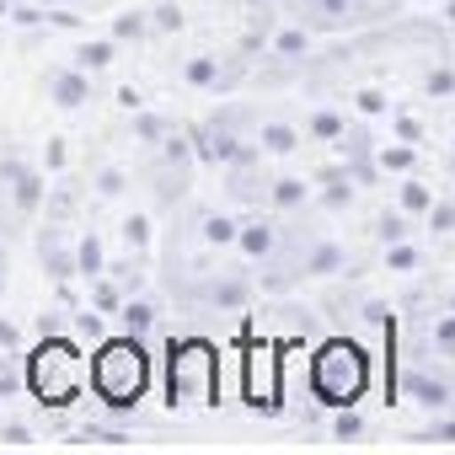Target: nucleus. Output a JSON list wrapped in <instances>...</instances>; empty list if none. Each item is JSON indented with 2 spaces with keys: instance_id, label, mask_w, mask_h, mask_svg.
I'll use <instances>...</instances> for the list:
<instances>
[{
  "instance_id": "9d476101",
  "label": "nucleus",
  "mask_w": 455,
  "mask_h": 455,
  "mask_svg": "<svg viewBox=\"0 0 455 455\" xmlns=\"http://www.w3.org/2000/svg\"><path fill=\"white\" fill-rule=\"evenodd\" d=\"M402 391L418 402V407H450V380H439V375H428V370H407L402 375Z\"/></svg>"
},
{
  "instance_id": "c756f323",
  "label": "nucleus",
  "mask_w": 455,
  "mask_h": 455,
  "mask_svg": "<svg viewBox=\"0 0 455 455\" xmlns=\"http://www.w3.org/2000/svg\"><path fill=\"white\" fill-rule=\"evenodd\" d=\"M150 28H156V22H150L145 12H124V17H113V38H129V44H134V38H145Z\"/></svg>"
},
{
  "instance_id": "423d86ee",
  "label": "nucleus",
  "mask_w": 455,
  "mask_h": 455,
  "mask_svg": "<svg viewBox=\"0 0 455 455\" xmlns=\"http://www.w3.org/2000/svg\"><path fill=\"white\" fill-rule=\"evenodd\" d=\"M188 140H193V156H198L204 166H231V161H236V150H242V140L231 134V124H220V118L193 124V129H188Z\"/></svg>"
},
{
  "instance_id": "f3484780",
  "label": "nucleus",
  "mask_w": 455,
  "mask_h": 455,
  "mask_svg": "<svg viewBox=\"0 0 455 455\" xmlns=\"http://www.w3.org/2000/svg\"><path fill=\"white\" fill-rule=\"evenodd\" d=\"M124 300H129V295H124V284H118V279H108V274H97V279H92V306H97L102 316H118V311H124Z\"/></svg>"
},
{
  "instance_id": "37998d69",
  "label": "nucleus",
  "mask_w": 455,
  "mask_h": 455,
  "mask_svg": "<svg viewBox=\"0 0 455 455\" xmlns=\"http://www.w3.org/2000/svg\"><path fill=\"white\" fill-rule=\"evenodd\" d=\"M396 140H407V145H423V124L402 113V118H396Z\"/></svg>"
},
{
  "instance_id": "f8f14e48",
  "label": "nucleus",
  "mask_w": 455,
  "mask_h": 455,
  "mask_svg": "<svg viewBox=\"0 0 455 455\" xmlns=\"http://www.w3.org/2000/svg\"><path fill=\"white\" fill-rule=\"evenodd\" d=\"M247 295H252V290H247V279H209V284L198 290V300H204V306H214V311H242V306H247Z\"/></svg>"
},
{
  "instance_id": "ea45409f",
  "label": "nucleus",
  "mask_w": 455,
  "mask_h": 455,
  "mask_svg": "<svg viewBox=\"0 0 455 455\" xmlns=\"http://www.w3.org/2000/svg\"><path fill=\"white\" fill-rule=\"evenodd\" d=\"M428 231H439V236L455 231V204H439V198H434V209H428Z\"/></svg>"
},
{
  "instance_id": "473e14b6",
  "label": "nucleus",
  "mask_w": 455,
  "mask_h": 455,
  "mask_svg": "<svg viewBox=\"0 0 455 455\" xmlns=\"http://www.w3.org/2000/svg\"><path fill=\"white\" fill-rule=\"evenodd\" d=\"M386 268H391V274H412V268H418V247L391 242V247H386Z\"/></svg>"
},
{
  "instance_id": "6e6d98bb",
  "label": "nucleus",
  "mask_w": 455,
  "mask_h": 455,
  "mask_svg": "<svg viewBox=\"0 0 455 455\" xmlns=\"http://www.w3.org/2000/svg\"><path fill=\"white\" fill-rule=\"evenodd\" d=\"M450 306H455V300H450Z\"/></svg>"
},
{
  "instance_id": "6e6552de",
  "label": "nucleus",
  "mask_w": 455,
  "mask_h": 455,
  "mask_svg": "<svg viewBox=\"0 0 455 455\" xmlns=\"http://www.w3.org/2000/svg\"><path fill=\"white\" fill-rule=\"evenodd\" d=\"M38 263L49 268V279H54V284H70V279H76V247L65 242L60 220H49L44 231H38Z\"/></svg>"
},
{
  "instance_id": "de8ad7c7",
  "label": "nucleus",
  "mask_w": 455,
  "mask_h": 455,
  "mask_svg": "<svg viewBox=\"0 0 455 455\" xmlns=\"http://www.w3.org/2000/svg\"><path fill=\"white\" fill-rule=\"evenodd\" d=\"M359 113H370V118L386 113V97H380V92H359Z\"/></svg>"
},
{
  "instance_id": "5fc2aeb1",
  "label": "nucleus",
  "mask_w": 455,
  "mask_h": 455,
  "mask_svg": "<svg viewBox=\"0 0 455 455\" xmlns=\"http://www.w3.org/2000/svg\"><path fill=\"white\" fill-rule=\"evenodd\" d=\"M0 290H6V263H0Z\"/></svg>"
},
{
  "instance_id": "7ed1b4c3",
  "label": "nucleus",
  "mask_w": 455,
  "mask_h": 455,
  "mask_svg": "<svg viewBox=\"0 0 455 455\" xmlns=\"http://www.w3.org/2000/svg\"><path fill=\"white\" fill-rule=\"evenodd\" d=\"M370 391V348H359L354 338H327L311 354V396L322 407H359V396Z\"/></svg>"
},
{
  "instance_id": "8fccbe9b",
  "label": "nucleus",
  "mask_w": 455,
  "mask_h": 455,
  "mask_svg": "<svg viewBox=\"0 0 455 455\" xmlns=\"http://www.w3.org/2000/svg\"><path fill=\"white\" fill-rule=\"evenodd\" d=\"M322 17H348V0H316Z\"/></svg>"
},
{
  "instance_id": "4c0bfd02",
  "label": "nucleus",
  "mask_w": 455,
  "mask_h": 455,
  "mask_svg": "<svg viewBox=\"0 0 455 455\" xmlns=\"http://www.w3.org/2000/svg\"><path fill=\"white\" fill-rule=\"evenodd\" d=\"M423 92H428V97H450V92H455V70H428V76H423Z\"/></svg>"
},
{
  "instance_id": "72a5a7b5",
  "label": "nucleus",
  "mask_w": 455,
  "mask_h": 455,
  "mask_svg": "<svg viewBox=\"0 0 455 455\" xmlns=\"http://www.w3.org/2000/svg\"><path fill=\"white\" fill-rule=\"evenodd\" d=\"M44 209H49V220H60V225H65V220L76 214V193H70V188H54V193L44 198Z\"/></svg>"
},
{
  "instance_id": "864d4df0",
  "label": "nucleus",
  "mask_w": 455,
  "mask_h": 455,
  "mask_svg": "<svg viewBox=\"0 0 455 455\" xmlns=\"http://www.w3.org/2000/svg\"><path fill=\"white\" fill-rule=\"evenodd\" d=\"M444 17H450V22H455V0H450V6H444Z\"/></svg>"
},
{
  "instance_id": "49530a36",
  "label": "nucleus",
  "mask_w": 455,
  "mask_h": 455,
  "mask_svg": "<svg viewBox=\"0 0 455 455\" xmlns=\"http://www.w3.org/2000/svg\"><path fill=\"white\" fill-rule=\"evenodd\" d=\"M364 322H370V327H391V311H386V300H370V306H364Z\"/></svg>"
},
{
  "instance_id": "c85d7f7f",
  "label": "nucleus",
  "mask_w": 455,
  "mask_h": 455,
  "mask_svg": "<svg viewBox=\"0 0 455 455\" xmlns=\"http://www.w3.org/2000/svg\"><path fill=\"white\" fill-rule=\"evenodd\" d=\"M150 22H156V33H182V6H177V0H156V6H150Z\"/></svg>"
},
{
  "instance_id": "09e8293b",
  "label": "nucleus",
  "mask_w": 455,
  "mask_h": 455,
  "mask_svg": "<svg viewBox=\"0 0 455 455\" xmlns=\"http://www.w3.org/2000/svg\"><path fill=\"white\" fill-rule=\"evenodd\" d=\"M118 108H124V113H140V108H145V97H140L134 86H124V92H118Z\"/></svg>"
},
{
  "instance_id": "412c9836",
  "label": "nucleus",
  "mask_w": 455,
  "mask_h": 455,
  "mask_svg": "<svg viewBox=\"0 0 455 455\" xmlns=\"http://www.w3.org/2000/svg\"><path fill=\"white\" fill-rule=\"evenodd\" d=\"M268 198H274V209H300V204L311 198V182H300V177H279V182L268 188Z\"/></svg>"
},
{
  "instance_id": "a19ab883",
  "label": "nucleus",
  "mask_w": 455,
  "mask_h": 455,
  "mask_svg": "<svg viewBox=\"0 0 455 455\" xmlns=\"http://www.w3.org/2000/svg\"><path fill=\"white\" fill-rule=\"evenodd\" d=\"M97 193H102V198H118V193H124V172H118V166H102V172H97Z\"/></svg>"
},
{
  "instance_id": "7c9ffc66",
  "label": "nucleus",
  "mask_w": 455,
  "mask_h": 455,
  "mask_svg": "<svg viewBox=\"0 0 455 455\" xmlns=\"http://www.w3.org/2000/svg\"><path fill=\"white\" fill-rule=\"evenodd\" d=\"M359 434H364V418H359L354 407H338V412H332V439H343V444H354Z\"/></svg>"
},
{
  "instance_id": "393cba45",
  "label": "nucleus",
  "mask_w": 455,
  "mask_h": 455,
  "mask_svg": "<svg viewBox=\"0 0 455 455\" xmlns=\"http://www.w3.org/2000/svg\"><path fill=\"white\" fill-rule=\"evenodd\" d=\"M65 444H108V450H118V444H129V434H124V428H97V423H86V428H76Z\"/></svg>"
},
{
  "instance_id": "58836bf2",
  "label": "nucleus",
  "mask_w": 455,
  "mask_h": 455,
  "mask_svg": "<svg viewBox=\"0 0 455 455\" xmlns=\"http://www.w3.org/2000/svg\"><path fill=\"white\" fill-rule=\"evenodd\" d=\"M412 439H418V444H455V418H450V423H428V428L412 434Z\"/></svg>"
},
{
  "instance_id": "39448f33",
  "label": "nucleus",
  "mask_w": 455,
  "mask_h": 455,
  "mask_svg": "<svg viewBox=\"0 0 455 455\" xmlns=\"http://www.w3.org/2000/svg\"><path fill=\"white\" fill-rule=\"evenodd\" d=\"M242 402L252 412H279L284 407V343L258 338L242 348Z\"/></svg>"
},
{
  "instance_id": "3c124183",
  "label": "nucleus",
  "mask_w": 455,
  "mask_h": 455,
  "mask_svg": "<svg viewBox=\"0 0 455 455\" xmlns=\"http://www.w3.org/2000/svg\"><path fill=\"white\" fill-rule=\"evenodd\" d=\"M434 338H439V343H444V348H455V316H444V322H439V327H434Z\"/></svg>"
},
{
  "instance_id": "e433bc0d",
  "label": "nucleus",
  "mask_w": 455,
  "mask_h": 455,
  "mask_svg": "<svg viewBox=\"0 0 455 455\" xmlns=\"http://www.w3.org/2000/svg\"><path fill=\"white\" fill-rule=\"evenodd\" d=\"M311 134H316V140H343V118H338V113H327V108H322V113H316V118H311Z\"/></svg>"
},
{
  "instance_id": "6ab92c4d",
  "label": "nucleus",
  "mask_w": 455,
  "mask_h": 455,
  "mask_svg": "<svg viewBox=\"0 0 455 455\" xmlns=\"http://www.w3.org/2000/svg\"><path fill=\"white\" fill-rule=\"evenodd\" d=\"M348 258H343V247L338 242H316L311 247V258H306V274H316V279H327V274H338Z\"/></svg>"
},
{
  "instance_id": "a878e982",
  "label": "nucleus",
  "mask_w": 455,
  "mask_h": 455,
  "mask_svg": "<svg viewBox=\"0 0 455 455\" xmlns=\"http://www.w3.org/2000/svg\"><path fill=\"white\" fill-rule=\"evenodd\" d=\"M124 247H129L134 258L150 252V214H129V220H124Z\"/></svg>"
},
{
  "instance_id": "79ce46f5",
  "label": "nucleus",
  "mask_w": 455,
  "mask_h": 455,
  "mask_svg": "<svg viewBox=\"0 0 455 455\" xmlns=\"http://www.w3.org/2000/svg\"><path fill=\"white\" fill-rule=\"evenodd\" d=\"M65 161H70V145H65V140H49V145H44V166H49V172H65Z\"/></svg>"
},
{
  "instance_id": "f704fd0d",
  "label": "nucleus",
  "mask_w": 455,
  "mask_h": 455,
  "mask_svg": "<svg viewBox=\"0 0 455 455\" xmlns=\"http://www.w3.org/2000/svg\"><path fill=\"white\" fill-rule=\"evenodd\" d=\"M375 236L391 247V242H407V214H380V225H375Z\"/></svg>"
},
{
  "instance_id": "ddd939ff",
  "label": "nucleus",
  "mask_w": 455,
  "mask_h": 455,
  "mask_svg": "<svg viewBox=\"0 0 455 455\" xmlns=\"http://www.w3.org/2000/svg\"><path fill=\"white\" fill-rule=\"evenodd\" d=\"M22 391H28V354L0 348V402H6V396H22Z\"/></svg>"
},
{
  "instance_id": "1a4fd4ad",
  "label": "nucleus",
  "mask_w": 455,
  "mask_h": 455,
  "mask_svg": "<svg viewBox=\"0 0 455 455\" xmlns=\"http://www.w3.org/2000/svg\"><path fill=\"white\" fill-rule=\"evenodd\" d=\"M6 188H12V209H17L22 220H28V214H38V209H44V198H49L44 172H38V166H28V161H17V166H12V182H6Z\"/></svg>"
},
{
  "instance_id": "aec40b11",
  "label": "nucleus",
  "mask_w": 455,
  "mask_h": 455,
  "mask_svg": "<svg viewBox=\"0 0 455 455\" xmlns=\"http://www.w3.org/2000/svg\"><path fill=\"white\" fill-rule=\"evenodd\" d=\"M236 231H242V220H231V214H204V242L209 247H236Z\"/></svg>"
},
{
  "instance_id": "0eeeda50",
  "label": "nucleus",
  "mask_w": 455,
  "mask_h": 455,
  "mask_svg": "<svg viewBox=\"0 0 455 455\" xmlns=\"http://www.w3.org/2000/svg\"><path fill=\"white\" fill-rule=\"evenodd\" d=\"M44 92H49V102H54V108L76 113V108H86V102H92V70H81V65H60V70H49V76H44Z\"/></svg>"
},
{
  "instance_id": "f257e3e1",
  "label": "nucleus",
  "mask_w": 455,
  "mask_h": 455,
  "mask_svg": "<svg viewBox=\"0 0 455 455\" xmlns=\"http://www.w3.org/2000/svg\"><path fill=\"white\" fill-rule=\"evenodd\" d=\"M92 386V364L76 343V332H49L38 338V348H28V391L38 407L65 412L76 407V396Z\"/></svg>"
},
{
  "instance_id": "f03ea898",
  "label": "nucleus",
  "mask_w": 455,
  "mask_h": 455,
  "mask_svg": "<svg viewBox=\"0 0 455 455\" xmlns=\"http://www.w3.org/2000/svg\"><path fill=\"white\" fill-rule=\"evenodd\" d=\"M145 386H150L145 338H134V332L102 338L97 354H92V396H97L108 412H134L140 396H145Z\"/></svg>"
},
{
  "instance_id": "c9c22d12",
  "label": "nucleus",
  "mask_w": 455,
  "mask_h": 455,
  "mask_svg": "<svg viewBox=\"0 0 455 455\" xmlns=\"http://www.w3.org/2000/svg\"><path fill=\"white\" fill-rule=\"evenodd\" d=\"M0 444H12V450H28V444H38V434H33L28 423H0Z\"/></svg>"
},
{
  "instance_id": "cd10ccee",
  "label": "nucleus",
  "mask_w": 455,
  "mask_h": 455,
  "mask_svg": "<svg viewBox=\"0 0 455 455\" xmlns=\"http://www.w3.org/2000/svg\"><path fill=\"white\" fill-rule=\"evenodd\" d=\"M412 150H418V145H407V140H402V145H380L375 166H380V172H412Z\"/></svg>"
},
{
  "instance_id": "c03bdc74",
  "label": "nucleus",
  "mask_w": 455,
  "mask_h": 455,
  "mask_svg": "<svg viewBox=\"0 0 455 455\" xmlns=\"http://www.w3.org/2000/svg\"><path fill=\"white\" fill-rule=\"evenodd\" d=\"M49 332H70V322L54 316V311H38V338H49Z\"/></svg>"
},
{
  "instance_id": "a211bd4d",
  "label": "nucleus",
  "mask_w": 455,
  "mask_h": 455,
  "mask_svg": "<svg viewBox=\"0 0 455 455\" xmlns=\"http://www.w3.org/2000/svg\"><path fill=\"white\" fill-rule=\"evenodd\" d=\"M113 60H118L113 38H92V44H81V49H76V65H81V70H92V76H97V70H108Z\"/></svg>"
},
{
  "instance_id": "2eb2a0df",
  "label": "nucleus",
  "mask_w": 455,
  "mask_h": 455,
  "mask_svg": "<svg viewBox=\"0 0 455 455\" xmlns=\"http://www.w3.org/2000/svg\"><path fill=\"white\" fill-rule=\"evenodd\" d=\"M76 274H81L86 284H92L97 274H108V252H102V236H92V231H86V236L76 242Z\"/></svg>"
},
{
  "instance_id": "dca6fc26",
  "label": "nucleus",
  "mask_w": 455,
  "mask_h": 455,
  "mask_svg": "<svg viewBox=\"0 0 455 455\" xmlns=\"http://www.w3.org/2000/svg\"><path fill=\"white\" fill-rule=\"evenodd\" d=\"M156 316H161V311H156L150 300H140V295H129V300H124V311H118L124 332H134V338H150V332H156Z\"/></svg>"
},
{
  "instance_id": "2f4dec72",
  "label": "nucleus",
  "mask_w": 455,
  "mask_h": 455,
  "mask_svg": "<svg viewBox=\"0 0 455 455\" xmlns=\"http://www.w3.org/2000/svg\"><path fill=\"white\" fill-rule=\"evenodd\" d=\"M306 49H311V38H306L300 28H284V33L274 38V54H284V60H300Z\"/></svg>"
},
{
  "instance_id": "20e7f679",
  "label": "nucleus",
  "mask_w": 455,
  "mask_h": 455,
  "mask_svg": "<svg viewBox=\"0 0 455 455\" xmlns=\"http://www.w3.org/2000/svg\"><path fill=\"white\" fill-rule=\"evenodd\" d=\"M220 402V348L209 338H172L166 348V407Z\"/></svg>"
},
{
  "instance_id": "b1692460",
  "label": "nucleus",
  "mask_w": 455,
  "mask_h": 455,
  "mask_svg": "<svg viewBox=\"0 0 455 455\" xmlns=\"http://www.w3.org/2000/svg\"><path fill=\"white\" fill-rule=\"evenodd\" d=\"M428 209H434V188L418 182V177H407L402 182V214H428Z\"/></svg>"
},
{
  "instance_id": "bb28decb",
  "label": "nucleus",
  "mask_w": 455,
  "mask_h": 455,
  "mask_svg": "<svg viewBox=\"0 0 455 455\" xmlns=\"http://www.w3.org/2000/svg\"><path fill=\"white\" fill-rule=\"evenodd\" d=\"M166 134H172V124H166L161 113H145V108L134 113V140H145V145H161Z\"/></svg>"
},
{
  "instance_id": "a18cd8bd",
  "label": "nucleus",
  "mask_w": 455,
  "mask_h": 455,
  "mask_svg": "<svg viewBox=\"0 0 455 455\" xmlns=\"http://www.w3.org/2000/svg\"><path fill=\"white\" fill-rule=\"evenodd\" d=\"M0 348H17V354H22V327L6 322V316H0Z\"/></svg>"
},
{
  "instance_id": "603ef678",
  "label": "nucleus",
  "mask_w": 455,
  "mask_h": 455,
  "mask_svg": "<svg viewBox=\"0 0 455 455\" xmlns=\"http://www.w3.org/2000/svg\"><path fill=\"white\" fill-rule=\"evenodd\" d=\"M0 17H12V0H0Z\"/></svg>"
},
{
  "instance_id": "4be33fe9",
  "label": "nucleus",
  "mask_w": 455,
  "mask_h": 455,
  "mask_svg": "<svg viewBox=\"0 0 455 455\" xmlns=\"http://www.w3.org/2000/svg\"><path fill=\"white\" fill-rule=\"evenodd\" d=\"M70 332H76V338H86V343H102V338H108L102 311H97V306H76V311H70Z\"/></svg>"
},
{
  "instance_id": "4468645a",
  "label": "nucleus",
  "mask_w": 455,
  "mask_h": 455,
  "mask_svg": "<svg viewBox=\"0 0 455 455\" xmlns=\"http://www.w3.org/2000/svg\"><path fill=\"white\" fill-rule=\"evenodd\" d=\"M258 145H263V156H295L300 150V129L295 124H263Z\"/></svg>"
},
{
  "instance_id": "5701e85b",
  "label": "nucleus",
  "mask_w": 455,
  "mask_h": 455,
  "mask_svg": "<svg viewBox=\"0 0 455 455\" xmlns=\"http://www.w3.org/2000/svg\"><path fill=\"white\" fill-rule=\"evenodd\" d=\"M182 81H188V86H214V81H220V60H214V54H193V60L182 65Z\"/></svg>"
},
{
  "instance_id": "9b49d317",
  "label": "nucleus",
  "mask_w": 455,
  "mask_h": 455,
  "mask_svg": "<svg viewBox=\"0 0 455 455\" xmlns=\"http://www.w3.org/2000/svg\"><path fill=\"white\" fill-rule=\"evenodd\" d=\"M274 247H279V236H274L268 220H242V231H236V252L242 258L263 263V258H274Z\"/></svg>"
}]
</instances>
